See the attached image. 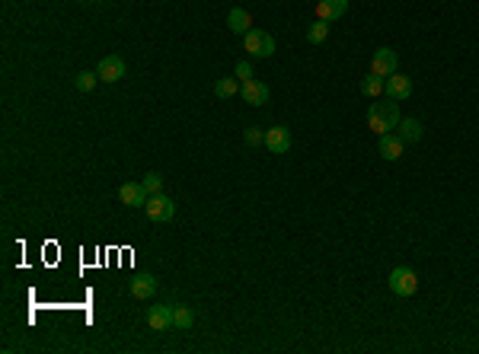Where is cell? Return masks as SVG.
I'll list each match as a JSON object with an SVG mask.
<instances>
[{
	"label": "cell",
	"instance_id": "cell-1",
	"mask_svg": "<svg viewBox=\"0 0 479 354\" xmlns=\"http://www.w3.org/2000/svg\"><path fill=\"white\" fill-rule=\"evenodd\" d=\"M399 103H371L368 109V128L377 134V138H384V134H393V128H399Z\"/></svg>",
	"mask_w": 479,
	"mask_h": 354
},
{
	"label": "cell",
	"instance_id": "cell-2",
	"mask_svg": "<svg viewBox=\"0 0 479 354\" xmlns=\"http://www.w3.org/2000/svg\"><path fill=\"white\" fill-rule=\"evenodd\" d=\"M387 284L397 297H412L415 290H419V275H415L412 268H406V265H397V268L390 271Z\"/></svg>",
	"mask_w": 479,
	"mask_h": 354
},
{
	"label": "cell",
	"instance_id": "cell-3",
	"mask_svg": "<svg viewBox=\"0 0 479 354\" xmlns=\"http://www.w3.org/2000/svg\"><path fill=\"white\" fill-rule=\"evenodd\" d=\"M243 45H246L249 58H272L275 55V38L268 36L266 29H249L243 36Z\"/></svg>",
	"mask_w": 479,
	"mask_h": 354
},
{
	"label": "cell",
	"instance_id": "cell-4",
	"mask_svg": "<svg viewBox=\"0 0 479 354\" xmlns=\"http://www.w3.org/2000/svg\"><path fill=\"white\" fill-rule=\"evenodd\" d=\"M144 211H148V217L154 224H166V220H173V214H176V201L170 195H163V192H157V195L148 198Z\"/></svg>",
	"mask_w": 479,
	"mask_h": 354
},
{
	"label": "cell",
	"instance_id": "cell-5",
	"mask_svg": "<svg viewBox=\"0 0 479 354\" xmlns=\"http://www.w3.org/2000/svg\"><path fill=\"white\" fill-rule=\"evenodd\" d=\"M397 67H399V58H397V51H393V48H377V51H374L371 74L390 77V74H397Z\"/></svg>",
	"mask_w": 479,
	"mask_h": 354
},
{
	"label": "cell",
	"instance_id": "cell-6",
	"mask_svg": "<svg viewBox=\"0 0 479 354\" xmlns=\"http://www.w3.org/2000/svg\"><path fill=\"white\" fill-rule=\"evenodd\" d=\"M125 71H128V67H125V61H121L119 55H106L100 61V67H96V74H100L102 84H119L121 77H125Z\"/></svg>",
	"mask_w": 479,
	"mask_h": 354
},
{
	"label": "cell",
	"instance_id": "cell-7",
	"mask_svg": "<svg viewBox=\"0 0 479 354\" xmlns=\"http://www.w3.org/2000/svg\"><path fill=\"white\" fill-rule=\"evenodd\" d=\"M148 326L154 329V332L173 329V307H170V303H154V307H148Z\"/></svg>",
	"mask_w": 479,
	"mask_h": 354
},
{
	"label": "cell",
	"instance_id": "cell-8",
	"mask_svg": "<svg viewBox=\"0 0 479 354\" xmlns=\"http://www.w3.org/2000/svg\"><path fill=\"white\" fill-rule=\"evenodd\" d=\"M148 198H150V192L141 186V182H125V186L119 188V201L128 207H144Z\"/></svg>",
	"mask_w": 479,
	"mask_h": 354
},
{
	"label": "cell",
	"instance_id": "cell-9",
	"mask_svg": "<svg viewBox=\"0 0 479 354\" xmlns=\"http://www.w3.org/2000/svg\"><path fill=\"white\" fill-rule=\"evenodd\" d=\"M240 96L246 99L249 105H266L268 103V96H272V90H268V84H262V80H246V84L240 86Z\"/></svg>",
	"mask_w": 479,
	"mask_h": 354
},
{
	"label": "cell",
	"instance_id": "cell-10",
	"mask_svg": "<svg viewBox=\"0 0 479 354\" xmlns=\"http://www.w3.org/2000/svg\"><path fill=\"white\" fill-rule=\"evenodd\" d=\"M384 93H387L393 103H403V99H409V96H412V80L397 71V74L387 77V90H384Z\"/></svg>",
	"mask_w": 479,
	"mask_h": 354
},
{
	"label": "cell",
	"instance_id": "cell-11",
	"mask_svg": "<svg viewBox=\"0 0 479 354\" xmlns=\"http://www.w3.org/2000/svg\"><path fill=\"white\" fill-rule=\"evenodd\" d=\"M266 150L272 153H288L291 150V131L285 125H275V128L266 131Z\"/></svg>",
	"mask_w": 479,
	"mask_h": 354
},
{
	"label": "cell",
	"instance_id": "cell-12",
	"mask_svg": "<svg viewBox=\"0 0 479 354\" xmlns=\"http://www.w3.org/2000/svg\"><path fill=\"white\" fill-rule=\"evenodd\" d=\"M128 290L135 300H150L157 294V278H154V275H135V278L128 281Z\"/></svg>",
	"mask_w": 479,
	"mask_h": 354
},
{
	"label": "cell",
	"instance_id": "cell-13",
	"mask_svg": "<svg viewBox=\"0 0 479 354\" xmlns=\"http://www.w3.org/2000/svg\"><path fill=\"white\" fill-rule=\"evenodd\" d=\"M349 13V0H320L316 3V19H326V23H336Z\"/></svg>",
	"mask_w": 479,
	"mask_h": 354
},
{
	"label": "cell",
	"instance_id": "cell-14",
	"mask_svg": "<svg viewBox=\"0 0 479 354\" xmlns=\"http://www.w3.org/2000/svg\"><path fill=\"white\" fill-rule=\"evenodd\" d=\"M403 150H406V140L399 138V134H384L377 144V153L384 160H399L403 157Z\"/></svg>",
	"mask_w": 479,
	"mask_h": 354
},
{
	"label": "cell",
	"instance_id": "cell-15",
	"mask_svg": "<svg viewBox=\"0 0 479 354\" xmlns=\"http://www.w3.org/2000/svg\"><path fill=\"white\" fill-rule=\"evenodd\" d=\"M227 29L237 32V36H246L249 29H253V16H249V10L233 7L231 13H227Z\"/></svg>",
	"mask_w": 479,
	"mask_h": 354
},
{
	"label": "cell",
	"instance_id": "cell-16",
	"mask_svg": "<svg viewBox=\"0 0 479 354\" xmlns=\"http://www.w3.org/2000/svg\"><path fill=\"white\" fill-rule=\"evenodd\" d=\"M422 134H425V128L419 118H399V138H403L406 144H419Z\"/></svg>",
	"mask_w": 479,
	"mask_h": 354
},
{
	"label": "cell",
	"instance_id": "cell-17",
	"mask_svg": "<svg viewBox=\"0 0 479 354\" xmlns=\"http://www.w3.org/2000/svg\"><path fill=\"white\" fill-rule=\"evenodd\" d=\"M195 326V313L189 307H173V329L179 332H189Z\"/></svg>",
	"mask_w": 479,
	"mask_h": 354
},
{
	"label": "cell",
	"instance_id": "cell-18",
	"mask_svg": "<svg viewBox=\"0 0 479 354\" xmlns=\"http://www.w3.org/2000/svg\"><path fill=\"white\" fill-rule=\"evenodd\" d=\"M326 38H329V23H326V19L310 23V29H307V42H310V45H323Z\"/></svg>",
	"mask_w": 479,
	"mask_h": 354
},
{
	"label": "cell",
	"instance_id": "cell-19",
	"mask_svg": "<svg viewBox=\"0 0 479 354\" xmlns=\"http://www.w3.org/2000/svg\"><path fill=\"white\" fill-rule=\"evenodd\" d=\"M384 90H387V84H384V77H377V74H368L361 80V93L371 96V99H377Z\"/></svg>",
	"mask_w": 479,
	"mask_h": 354
},
{
	"label": "cell",
	"instance_id": "cell-20",
	"mask_svg": "<svg viewBox=\"0 0 479 354\" xmlns=\"http://www.w3.org/2000/svg\"><path fill=\"white\" fill-rule=\"evenodd\" d=\"M237 93H240L237 77H221V80L214 84V96H221V99H233Z\"/></svg>",
	"mask_w": 479,
	"mask_h": 354
},
{
	"label": "cell",
	"instance_id": "cell-21",
	"mask_svg": "<svg viewBox=\"0 0 479 354\" xmlns=\"http://www.w3.org/2000/svg\"><path fill=\"white\" fill-rule=\"evenodd\" d=\"M96 80H100V74H93V71H80V74L74 77V86L80 90V93H90L93 86H96Z\"/></svg>",
	"mask_w": 479,
	"mask_h": 354
},
{
	"label": "cell",
	"instance_id": "cell-22",
	"mask_svg": "<svg viewBox=\"0 0 479 354\" xmlns=\"http://www.w3.org/2000/svg\"><path fill=\"white\" fill-rule=\"evenodd\" d=\"M141 186L148 188L150 195H157V192H163V176L160 173H148V176L141 179Z\"/></svg>",
	"mask_w": 479,
	"mask_h": 354
},
{
	"label": "cell",
	"instance_id": "cell-23",
	"mask_svg": "<svg viewBox=\"0 0 479 354\" xmlns=\"http://www.w3.org/2000/svg\"><path fill=\"white\" fill-rule=\"evenodd\" d=\"M243 140H246L249 147H266V131L246 128V131H243Z\"/></svg>",
	"mask_w": 479,
	"mask_h": 354
},
{
	"label": "cell",
	"instance_id": "cell-24",
	"mask_svg": "<svg viewBox=\"0 0 479 354\" xmlns=\"http://www.w3.org/2000/svg\"><path fill=\"white\" fill-rule=\"evenodd\" d=\"M233 74H237V80H253V64L249 61H237V67H233Z\"/></svg>",
	"mask_w": 479,
	"mask_h": 354
}]
</instances>
